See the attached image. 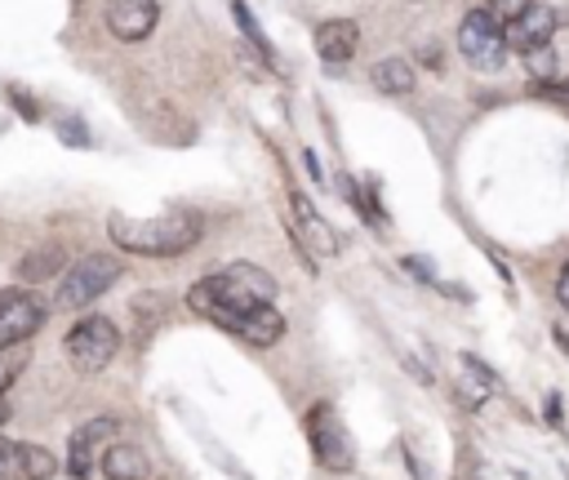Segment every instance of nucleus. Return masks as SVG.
I'll return each mask as SVG.
<instances>
[{"mask_svg": "<svg viewBox=\"0 0 569 480\" xmlns=\"http://www.w3.org/2000/svg\"><path fill=\"white\" fill-rule=\"evenodd\" d=\"M120 280V262L107 253H84L80 262H71V271L58 280V307H89L93 298H102L111 284Z\"/></svg>", "mask_w": 569, "mask_h": 480, "instance_id": "nucleus-5", "label": "nucleus"}, {"mask_svg": "<svg viewBox=\"0 0 569 480\" xmlns=\"http://www.w3.org/2000/svg\"><path fill=\"white\" fill-rule=\"evenodd\" d=\"M556 298H560V307L569 311V262L560 267V280H556Z\"/></svg>", "mask_w": 569, "mask_h": 480, "instance_id": "nucleus-22", "label": "nucleus"}, {"mask_svg": "<svg viewBox=\"0 0 569 480\" xmlns=\"http://www.w3.org/2000/svg\"><path fill=\"white\" fill-rule=\"evenodd\" d=\"M187 307L249 347H271L284 333V316L276 311V280L253 262H231L196 280L187 289Z\"/></svg>", "mask_w": 569, "mask_h": 480, "instance_id": "nucleus-1", "label": "nucleus"}, {"mask_svg": "<svg viewBox=\"0 0 569 480\" xmlns=\"http://www.w3.org/2000/svg\"><path fill=\"white\" fill-rule=\"evenodd\" d=\"M53 471H58L53 453H49V449H40V444H31V449H27V480H49Z\"/></svg>", "mask_w": 569, "mask_h": 480, "instance_id": "nucleus-19", "label": "nucleus"}, {"mask_svg": "<svg viewBox=\"0 0 569 480\" xmlns=\"http://www.w3.org/2000/svg\"><path fill=\"white\" fill-rule=\"evenodd\" d=\"M289 209H293V240L302 244V253L307 258H333L338 253V231L316 213V204L302 191H293Z\"/></svg>", "mask_w": 569, "mask_h": 480, "instance_id": "nucleus-9", "label": "nucleus"}, {"mask_svg": "<svg viewBox=\"0 0 569 480\" xmlns=\"http://www.w3.org/2000/svg\"><path fill=\"white\" fill-rule=\"evenodd\" d=\"M360 49V27L351 18H329L316 27V53L325 62H347Z\"/></svg>", "mask_w": 569, "mask_h": 480, "instance_id": "nucleus-12", "label": "nucleus"}, {"mask_svg": "<svg viewBox=\"0 0 569 480\" xmlns=\"http://www.w3.org/2000/svg\"><path fill=\"white\" fill-rule=\"evenodd\" d=\"M58 249H40V253H27L22 262H18V276L22 280H44V276H53L58 271Z\"/></svg>", "mask_w": 569, "mask_h": 480, "instance_id": "nucleus-17", "label": "nucleus"}, {"mask_svg": "<svg viewBox=\"0 0 569 480\" xmlns=\"http://www.w3.org/2000/svg\"><path fill=\"white\" fill-rule=\"evenodd\" d=\"M27 449L31 444H18V440L0 436V480H27Z\"/></svg>", "mask_w": 569, "mask_h": 480, "instance_id": "nucleus-16", "label": "nucleus"}, {"mask_svg": "<svg viewBox=\"0 0 569 480\" xmlns=\"http://www.w3.org/2000/svg\"><path fill=\"white\" fill-rule=\"evenodd\" d=\"M102 476L107 480H151V462H147V453L138 449V444H111L107 453H102Z\"/></svg>", "mask_w": 569, "mask_h": 480, "instance_id": "nucleus-13", "label": "nucleus"}, {"mask_svg": "<svg viewBox=\"0 0 569 480\" xmlns=\"http://www.w3.org/2000/svg\"><path fill=\"white\" fill-rule=\"evenodd\" d=\"M116 351H120V329H116L107 316H84V320H76L71 333H67V356H71L84 373L107 369V364L116 360Z\"/></svg>", "mask_w": 569, "mask_h": 480, "instance_id": "nucleus-6", "label": "nucleus"}, {"mask_svg": "<svg viewBox=\"0 0 569 480\" xmlns=\"http://www.w3.org/2000/svg\"><path fill=\"white\" fill-rule=\"evenodd\" d=\"M369 80H373L382 93H409V89H413V67H409L405 58H382V62H373Z\"/></svg>", "mask_w": 569, "mask_h": 480, "instance_id": "nucleus-14", "label": "nucleus"}, {"mask_svg": "<svg viewBox=\"0 0 569 480\" xmlns=\"http://www.w3.org/2000/svg\"><path fill=\"white\" fill-rule=\"evenodd\" d=\"M507 31L489 9H471L458 22V53L471 71H498L507 62Z\"/></svg>", "mask_w": 569, "mask_h": 480, "instance_id": "nucleus-3", "label": "nucleus"}, {"mask_svg": "<svg viewBox=\"0 0 569 480\" xmlns=\"http://www.w3.org/2000/svg\"><path fill=\"white\" fill-rule=\"evenodd\" d=\"M525 62H529V71H533V80H547V76L556 71V53H551V44H542V49H533V53H525Z\"/></svg>", "mask_w": 569, "mask_h": 480, "instance_id": "nucleus-21", "label": "nucleus"}, {"mask_svg": "<svg viewBox=\"0 0 569 480\" xmlns=\"http://www.w3.org/2000/svg\"><path fill=\"white\" fill-rule=\"evenodd\" d=\"M4 418H9V404H4V396H0V422H4Z\"/></svg>", "mask_w": 569, "mask_h": 480, "instance_id": "nucleus-25", "label": "nucleus"}, {"mask_svg": "<svg viewBox=\"0 0 569 480\" xmlns=\"http://www.w3.org/2000/svg\"><path fill=\"white\" fill-rule=\"evenodd\" d=\"M307 440H311V453H316L320 467H329V471H351L356 467L351 431H347V422L338 418V409L329 400L311 404V413H307Z\"/></svg>", "mask_w": 569, "mask_h": 480, "instance_id": "nucleus-4", "label": "nucleus"}, {"mask_svg": "<svg viewBox=\"0 0 569 480\" xmlns=\"http://www.w3.org/2000/svg\"><path fill=\"white\" fill-rule=\"evenodd\" d=\"M489 391H493V373L476 356H462V400H467V409H480Z\"/></svg>", "mask_w": 569, "mask_h": 480, "instance_id": "nucleus-15", "label": "nucleus"}, {"mask_svg": "<svg viewBox=\"0 0 569 480\" xmlns=\"http://www.w3.org/2000/svg\"><path fill=\"white\" fill-rule=\"evenodd\" d=\"M556 98H569V80H565V89H556Z\"/></svg>", "mask_w": 569, "mask_h": 480, "instance_id": "nucleus-26", "label": "nucleus"}, {"mask_svg": "<svg viewBox=\"0 0 569 480\" xmlns=\"http://www.w3.org/2000/svg\"><path fill=\"white\" fill-rule=\"evenodd\" d=\"M485 9H489L498 22H507V27H511L516 18H525V13L533 9V0H485Z\"/></svg>", "mask_w": 569, "mask_h": 480, "instance_id": "nucleus-20", "label": "nucleus"}, {"mask_svg": "<svg viewBox=\"0 0 569 480\" xmlns=\"http://www.w3.org/2000/svg\"><path fill=\"white\" fill-rule=\"evenodd\" d=\"M9 378H13V369H9V360H4V356H0V391H4V387H9Z\"/></svg>", "mask_w": 569, "mask_h": 480, "instance_id": "nucleus-24", "label": "nucleus"}, {"mask_svg": "<svg viewBox=\"0 0 569 480\" xmlns=\"http://www.w3.org/2000/svg\"><path fill=\"white\" fill-rule=\"evenodd\" d=\"M556 27H560V13H556L551 4H533L525 18H516V22L507 27V44H511V49L525 58V53H533V49L551 44Z\"/></svg>", "mask_w": 569, "mask_h": 480, "instance_id": "nucleus-10", "label": "nucleus"}, {"mask_svg": "<svg viewBox=\"0 0 569 480\" xmlns=\"http://www.w3.org/2000/svg\"><path fill=\"white\" fill-rule=\"evenodd\" d=\"M231 13H236V22H240V31L253 40V49L262 53V58H271V40L258 31V22H253V13H249V4L244 0H231Z\"/></svg>", "mask_w": 569, "mask_h": 480, "instance_id": "nucleus-18", "label": "nucleus"}, {"mask_svg": "<svg viewBox=\"0 0 569 480\" xmlns=\"http://www.w3.org/2000/svg\"><path fill=\"white\" fill-rule=\"evenodd\" d=\"M107 231L124 253H138V258H178L200 240V227L187 213H156V218L111 213Z\"/></svg>", "mask_w": 569, "mask_h": 480, "instance_id": "nucleus-2", "label": "nucleus"}, {"mask_svg": "<svg viewBox=\"0 0 569 480\" xmlns=\"http://www.w3.org/2000/svg\"><path fill=\"white\" fill-rule=\"evenodd\" d=\"M44 316H49V307L40 302V293H31V289H0V347L27 342L44 324Z\"/></svg>", "mask_w": 569, "mask_h": 480, "instance_id": "nucleus-7", "label": "nucleus"}, {"mask_svg": "<svg viewBox=\"0 0 569 480\" xmlns=\"http://www.w3.org/2000/svg\"><path fill=\"white\" fill-rule=\"evenodd\" d=\"M160 18V4L156 0H107V27L120 36V40H142L151 36Z\"/></svg>", "mask_w": 569, "mask_h": 480, "instance_id": "nucleus-11", "label": "nucleus"}, {"mask_svg": "<svg viewBox=\"0 0 569 480\" xmlns=\"http://www.w3.org/2000/svg\"><path fill=\"white\" fill-rule=\"evenodd\" d=\"M116 431H120L116 418H93V422H84V427L71 431V440H67V471H71V480H89L93 462H102V453L111 449L107 440Z\"/></svg>", "mask_w": 569, "mask_h": 480, "instance_id": "nucleus-8", "label": "nucleus"}, {"mask_svg": "<svg viewBox=\"0 0 569 480\" xmlns=\"http://www.w3.org/2000/svg\"><path fill=\"white\" fill-rule=\"evenodd\" d=\"M405 271H413V276L431 280V267H427V258H405Z\"/></svg>", "mask_w": 569, "mask_h": 480, "instance_id": "nucleus-23", "label": "nucleus"}]
</instances>
